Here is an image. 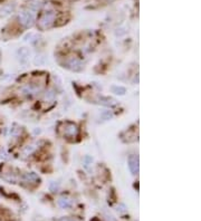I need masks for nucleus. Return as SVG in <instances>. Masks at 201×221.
Instances as JSON below:
<instances>
[{"label":"nucleus","mask_w":201,"mask_h":221,"mask_svg":"<svg viewBox=\"0 0 201 221\" xmlns=\"http://www.w3.org/2000/svg\"><path fill=\"white\" fill-rule=\"evenodd\" d=\"M55 19H56V13L54 11H47V12L43 13L38 20V28L40 30L49 29L55 22Z\"/></svg>","instance_id":"nucleus-1"},{"label":"nucleus","mask_w":201,"mask_h":221,"mask_svg":"<svg viewBox=\"0 0 201 221\" xmlns=\"http://www.w3.org/2000/svg\"><path fill=\"white\" fill-rule=\"evenodd\" d=\"M18 20L22 26L26 27V28H29L35 22V16L30 11H22L18 15Z\"/></svg>","instance_id":"nucleus-2"},{"label":"nucleus","mask_w":201,"mask_h":221,"mask_svg":"<svg viewBox=\"0 0 201 221\" xmlns=\"http://www.w3.org/2000/svg\"><path fill=\"white\" fill-rule=\"evenodd\" d=\"M66 65L69 70H74V72H79V70H82V68H83L82 63L76 58H72V59H69V60H67Z\"/></svg>","instance_id":"nucleus-3"},{"label":"nucleus","mask_w":201,"mask_h":221,"mask_svg":"<svg viewBox=\"0 0 201 221\" xmlns=\"http://www.w3.org/2000/svg\"><path fill=\"white\" fill-rule=\"evenodd\" d=\"M129 168L133 174H136L139 172V159L135 155H131L129 157Z\"/></svg>","instance_id":"nucleus-4"},{"label":"nucleus","mask_w":201,"mask_h":221,"mask_svg":"<svg viewBox=\"0 0 201 221\" xmlns=\"http://www.w3.org/2000/svg\"><path fill=\"white\" fill-rule=\"evenodd\" d=\"M77 133H78V130H77V127H76V125H74V124H72V123L67 124L66 128H65V131H64L65 135L69 136V137H74V136L77 135Z\"/></svg>","instance_id":"nucleus-5"},{"label":"nucleus","mask_w":201,"mask_h":221,"mask_svg":"<svg viewBox=\"0 0 201 221\" xmlns=\"http://www.w3.org/2000/svg\"><path fill=\"white\" fill-rule=\"evenodd\" d=\"M13 10H15V5H5L0 7V18H5V17L9 16Z\"/></svg>","instance_id":"nucleus-6"},{"label":"nucleus","mask_w":201,"mask_h":221,"mask_svg":"<svg viewBox=\"0 0 201 221\" xmlns=\"http://www.w3.org/2000/svg\"><path fill=\"white\" fill-rule=\"evenodd\" d=\"M39 92V88L38 87H34L31 85H27L22 88V93L25 95H34V94H37Z\"/></svg>","instance_id":"nucleus-7"},{"label":"nucleus","mask_w":201,"mask_h":221,"mask_svg":"<svg viewBox=\"0 0 201 221\" xmlns=\"http://www.w3.org/2000/svg\"><path fill=\"white\" fill-rule=\"evenodd\" d=\"M72 200L70 199H68V198H60V199L58 200V204H59V207L60 208H63V209H67V208H69V207H72Z\"/></svg>","instance_id":"nucleus-8"},{"label":"nucleus","mask_w":201,"mask_h":221,"mask_svg":"<svg viewBox=\"0 0 201 221\" xmlns=\"http://www.w3.org/2000/svg\"><path fill=\"white\" fill-rule=\"evenodd\" d=\"M18 56H19L20 61L25 63V61L28 59V57H29V51H28L27 48H20V49L18 50Z\"/></svg>","instance_id":"nucleus-9"},{"label":"nucleus","mask_w":201,"mask_h":221,"mask_svg":"<svg viewBox=\"0 0 201 221\" xmlns=\"http://www.w3.org/2000/svg\"><path fill=\"white\" fill-rule=\"evenodd\" d=\"M24 181L26 182H35V181H38V176L36 175L35 173H26L24 175Z\"/></svg>","instance_id":"nucleus-10"},{"label":"nucleus","mask_w":201,"mask_h":221,"mask_svg":"<svg viewBox=\"0 0 201 221\" xmlns=\"http://www.w3.org/2000/svg\"><path fill=\"white\" fill-rule=\"evenodd\" d=\"M112 91H113V93L117 94V95H124L126 89L124 87H122V86H113Z\"/></svg>","instance_id":"nucleus-11"},{"label":"nucleus","mask_w":201,"mask_h":221,"mask_svg":"<svg viewBox=\"0 0 201 221\" xmlns=\"http://www.w3.org/2000/svg\"><path fill=\"white\" fill-rule=\"evenodd\" d=\"M35 150H36L35 145H28V147H26V150L24 151V154L25 155H28V154H30V153H32V152L35 151Z\"/></svg>","instance_id":"nucleus-12"},{"label":"nucleus","mask_w":201,"mask_h":221,"mask_svg":"<svg viewBox=\"0 0 201 221\" xmlns=\"http://www.w3.org/2000/svg\"><path fill=\"white\" fill-rule=\"evenodd\" d=\"M54 97H55V93H54L53 91L46 92V94H45V99H51V98H54Z\"/></svg>","instance_id":"nucleus-13"},{"label":"nucleus","mask_w":201,"mask_h":221,"mask_svg":"<svg viewBox=\"0 0 201 221\" xmlns=\"http://www.w3.org/2000/svg\"><path fill=\"white\" fill-rule=\"evenodd\" d=\"M0 154H1V157H2V159H5V160H9L8 153H7L5 150H2V151L0 152Z\"/></svg>","instance_id":"nucleus-14"},{"label":"nucleus","mask_w":201,"mask_h":221,"mask_svg":"<svg viewBox=\"0 0 201 221\" xmlns=\"http://www.w3.org/2000/svg\"><path fill=\"white\" fill-rule=\"evenodd\" d=\"M62 221H72V220H68V219H64V220H62Z\"/></svg>","instance_id":"nucleus-15"}]
</instances>
